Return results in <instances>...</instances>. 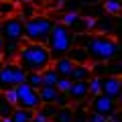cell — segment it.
Wrapping results in <instances>:
<instances>
[{
  "instance_id": "cell-8",
  "label": "cell",
  "mask_w": 122,
  "mask_h": 122,
  "mask_svg": "<svg viewBox=\"0 0 122 122\" xmlns=\"http://www.w3.org/2000/svg\"><path fill=\"white\" fill-rule=\"evenodd\" d=\"M87 110H90V112L100 114V116L110 118L114 112H118L120 108H118V102H116V100H112V98L104 96V94H98V96H92V98H90Z\"/></svg>"
},
{
  "instance_id": "cell-20",
  "label": "cell",
  "mask_w": 122,
  "mask_h": 122,
  "mask_svg": "<svg viewBox=\"0 0 122 122\" xmlns=\"http://www.w3.org/2000/svg\"><path fill=\"white\" fill-rule=\"evenodd\" d=\"M16 2H12V0H0V20H4V18L12 16V14H16Z\"/></svg>"
},
{
  "instance_id": "cell-24",
  "label": "cell",
  "mask_w": 122,
  "mask_h": 122,
  "mask_svg": "<svg viewBox=\"0 0 122 122\" xmlns=\"http://www.w3.org/2000/svg\"><path fill=\"white\" fill-rule=\"evenodd\" d=\"M12 104H8L6 102V98L2 96V92H0V118H10V114H12Z\"/></svg>"
},
{
  "instance_id": "cell-9",
  "label": "cell",
  "mask_w": 122,
  "mask_h": 122,
  "mask_svg": "<svg viewBox=\"0 0 122 122\" xmlns=\"http://www.w3.org/2000/svg\"><path fill=\"white\" fill-rule=\"evenodd\" d=\"M100 94L112 98V100H120V94H122V81H120V75H104L100 81Z\"/></svg>"
},
{
  "instance_id": "cell-15",
  "label": "cell",
  "mask_w": 122,
  "mask_h": 122,
  "mask_svg": "<svg viewBox=\"0 0 122 122\" xmlns=\"http://www.w3.org/2000/svg\"><path fill=\"white\" fill-rule=\"evenodd\" d=\"M90 77H92L90 65H73V69H71V73H69L71 81H87Z\"/></svg>"
},
{
  "instance_id": "cell-4",
  "label": "cell",
  "mask_w": 122,
  "mask_h": 122,
  "mask_svg": "<svg viewBox=\"0 0 122 122\" xmlns=\"http://www.w3.org/2000/svg\"><path fill=\"white\" fill-rule=\"evenodd\" d=\"M45 47L49 49L53 61L59 59V57H65L67 51L73 47V33H71V29H67L61 22H55L51 33H49V39L45 43Z\"/></svg>"
},
{
  "instance_id": "cell-11",
  "label": "cell",
  "mask_w": 122,
  "mask_h": 122,
  "mask_svg": "<svg viewBox=\"0 0 122 122\" xmlns=\"http://www.w3.org/2000/svg\"><path fill=\"white\" fill-rule=\"evenodd\" d=\"M67 59L73 61L75 65H90V57H87V51L83 47H77V45H73V47L67 51Z\"/></svg>"
},
{
  "instance_id": "cell-21",
  "label": "cell",
  "mask_w": 122,
  "mask_h": 122,
  "mask_svg": "<svg viewBox=\"0 0 122 122\" xmlns=\"http://www.w3.org/2000/svg\"><path fill=\"white\" fill-rule=\"evenodd\" d=\"M41 79H43V86H55L57 79H59V75H57L55 69L49 65V67H45V69L41 71Z\"/></svg>"
},
{
  "instance_id": "cell-12",
  "label": "cell",
  "mask_w": 122,
  "mask_h": 122,
  "mask_svg": "<svg viewBox=\"0 0 122 122\" xmlns=\"http://www.w3.org/2000/svg\"><path fill=\"white\" fill-rule=\"evenodd\" d=\"M73 65H75V63H73V61H69L67 57H59V59H55L51 63V67L55 69V73L59 75V77H69Z\"/></svg>"
},
{
  "instance_id": "cell-14",
  "label": "cell",
  "mask_w": 122,
  "mask_h": 122,
  "mask_svg": "<svg viewBox=\"0 0 122 122\" xmlns=\"http://www.w3.org/2000/svg\"><path fill=\"white\" fill-rule=\"evenodd\" d=\"M18 51H20V43L4 41V45H2V61H16Z\"/></svg>"
},
{
  "instance_id": "cell-23",
  "label": "cell",
  "mask_w": 122,
  "mask_h": 122,
  "mask_svg": "<svg viewBox=\"0 0 122 122\" xmlns=\"http://www.w3.org/2000/svg\"><path fill=\"white\" fill-rule=\"evenodd\" d=\"M100 81H102V77H96V75H92V77L87 79V92H90V98L100 94Z\"/></svg>"
},
{
  "instance_id": "cell-33",
  "label": "cell",
  "mask_w": 122,
  "mask_h": 122,
  "mask_svg": "<svg viewBox=\"0 0 122 122\" xmlns=\"http://www.w3.org/2000/svg\"><path fill=\"white\" fill-rule=\"evenodd\" d=\"M0 122H12L10 118H0Z\"/></svg>"
},
{
  "instance_id": "cell-37",
  "label": "cell",
  "mask_w": 122,
  "mask_h": 122,
  "mask_svg": "<svg viewBox=\"0 0 122 122\" xmlns=\"http://www.w3.org/2000/svg\"><path fill=\"white\" fill-rule=\"evenodd\" d=\"M0 26H2V20H0Z\"/></svg>"
},
{
  "instance_id": "cell-13",
  "label": "cell",
  "mask_w": 122,
  "mask_h": 122,
  "mask_svg": "<svg viewBox=\"0 0 122 122\" xmlns=\"http://www.w3.org/2000/svg\"><path fill=\"white\" fill-rule=\"evenodd\" d=\"M37 92H39L41 104H55L57 96H59V90L55 86H41Z\"/></svg>"
},
{
  "instance_id": "cell-31",
  "label": "cell",
  "mask_w": 122,
  "mask_h": 122,
  "mask_svg": "<svg viewBox=\"0 0 122 122\" xmlns=\"http://www.w3.org/2000/svg\"><path fill=\"white\" fill-rule=\"evenodd\" d=\"M79 2H81V4H83V6H87V4H90V6H92V4H100L102 0H79Z\"/></svg>"
},
{
  "instance_id": "cell-7",
  "label": "cell",
  "mask_w": 122,
  "mask_h": 122,
  "mask_svg": "<svg viewBox=\"0 0 122 122\" xmlns=\"http://www.w3.org/2000/svg\"><path fill=\"white\" fill-rule=\"evenodd\" d=\"M16 90V108H26V110H37L41 106L39 92L35 87H30L29 83L22 81L20 86L14 87Z\"/></svg>"
},
{
  "instance_id": "cell-10",
  "label": "cell",
  "mask_w": 122,
  "mask_h": 122,
  "mask_svg": "<svg viewBox=\"0 0 122 122\" xmlns=\"http://www.w3.org/2000/svg\"><path fill=\"white\" fill-rule=\"evenodd\" d=\"M69 98V104H83L90 100V92H87V81H71L69 90L65 92Z\"/></svg>"
},
{
  "instance_id": "cell-25",
  "label": "cell",
  "mask_w": 122,
  "mask_h": 122,
  "mask_svg": "<svg viewBox=\"0 0 122 122\" xmlns=\"http://www.w3.org/2000/svg\"><path fill=\"white\" fill-rule=\"evenodd\" d=\"M59 6H63V10H65V12H79L81 2H79V0H61Z\"/></svg>"
},
{
  "instance_id": "cell-26",
  "label": "cell",
  "mask_w": 122,
  "mask_h": 122,
  "mask_svg": "<svg viewBox=\"0 0 122 122\" xmlns=\"http://www.w3.org/2000/svg\"><path fill=\"white\" fill-rule=\"evenodd\" d=\"M57 110H59V108H57L55 104H41L39 108H37V112H41L43 116H47L49 120H51V118L55 116V112H57Z\"/></svg>"
},
{
  "instance_id": "cell-5",
  "label": "cell",
  "mask_w": 122,
  "mask_h": 122,
  "mask_svg": "<svg viewBox=\"0 0 122 122\" xmlns=\"http://www.w3.org/2000/svg\"><path fill=\"white\" fill-rule=\"evenodd\" d=\"M26 71L16 61H4L0 67V90H12L25 81Z\"/></svg>"
},
{
  "instance_id": "cell-28",
  "label": "cell",
  "mask_w": 122,
  "mask_h": 122,
  "mask_svg": "<svg viewBox=\"0 0 122 122\" xmlns=\"http://www.w3.org/2000/svg\"><path fill=\"white\" fill-rule=\"evenodd\" d=\"M69 86H71V79L69 77H59V79H57V83H55V87L59 92H63V94L69 90Z\"/></svg>"
},
{
  "instance_id": "cell-30",
  "label": "cell",
  "mask_w": 122,
  "mask_h": 122,
  "mask_svg": "<svg viewBox=\"0 0 122 122\" xmlns=\"http://www.w3.org/2000/svg\"><path fill=\"white\" fill-rule=\"evenodd\" d=\"M55 106H57V108H63V106H69V98H67V94L59 92V96H57V100H55Z\"/></svg>"
},
{
  "instance_id": "cell-2",
  "label": "cell",
  "mask_w": 122,
  "mask_h": 122,
  "mask_svg": "<svg viewBox=\"0 0 122 122\" xmlns=\"http://www.w3.org/2000/svg\"><path fill=\"white\" fill-rule=\"evenodd\" d=\"M16 63L22 67L25 71H43L45 67H49L53 63L51 53L45 45L39 43H26L22 41L20 43V51L16 55Z\"/></svg>"
},
{
  "instance_id": "cell-38",
  "label": "cell",
  "mask_w": 122,
  "mask_h": 122,
  "mask_svg": "<svg viewBox=\"0 0 122 122\" xmlns=\"http://www.w3.org/2000/svg\"><path fill=\"white\" fill-rule=\"evenodd\" d=\"M0 92H2V90H0Z\"/></svg>"
},
{
  "instance_id": "cell-17",
  "label": "cell",
  "mask_w": 122,
  "mask_h": 122,
  "mask_svg": "<svg viewBox=\"0 0 122 122\" xmlns=\"http://www.w3.org/2000/svg\"><path fill=\"white\" fill-rule=\"evenodd\" d=\"M102 10L108 16H120L122 4H120V0H102Z\"/></svg>"
},
{
  "instance_id": "cell-1",
  "label": "cell",
  "mask_w": 122,
  "mask_h": 122,
  "mask_svg": "<svg viewBox=\"0 0 122 122\" xmlns=\"http://www.w3.org/2000/svg\"><path fill=\"white\" fill-rule=\"evenodd\" d=\"M83 49L87 51L90 63L112 61V59H118V55H120V43H118V39L112 35H104V33H90Z\"/></svg>"
},
{
  "instance_id": "cell-19",
  "label": "cell",
  "mask_w": 122,
  "mask_h": 122,
  "mask_svg": "<svg viewBox=\"0 0 122 122\" xmlns=\"http://www.w3.org/2000/svg\"><path fill=\"white\" fill-rule=\"evenodd\" d=\"M51 122H73V108L71 106H63L55 112V116L51 118Z\"/></svg>"
},
{
  "instance_id": "cell-36",
  "label": "cell",
  "mask_w": 122,
  "mask_h": 122,
  "mask_svg": "<svg viewBox=\"0 0 122 122\" xmlns=\"http://www.w3.org/2000/svg\"><path fill=\"white\" fill-rule=\"evenodd\" d=\"M12 2H16V4H18V0H12Z\"/></svg>"
},
{
  "instance_id": "cell-22",
  "label": "cell",
  "mask_w": 122,
  "mask_h": 122,
  "mask_svg": "<svg viewBox=\"0 0 122 122\" xmlns=\"http://www.w3.org/2000/svg\"><path fill=\"white\" fill-rule=\"evenodd\" d=\"M25 83H29L30 87L39 90V87L43 86V79H41V73H39V71H26V75H25Z\"/></svg>"
},
{
  "instance_id": "cell-35",
  "label": "cell",
  "mask_w": 122,
  "mask_h": 122,
  "mask_svg": "<svg viewBox=\"0 0 122 122\" xmlns=\"http://www.w3.org/2000/svg\"><path fill=\"white\" fill-rule=\"evenodd\" d=\"M55 4H61V0H55Z\"/></svg>"
},
{
  "instance_id": "cell-34",
  "label": "cell",
  "mask_w": 122,
  "mask_h": 122,
  "mask_svg": "<svg viewBox=\"0 0 122 122\" xmlns=\"http://www.w3.org/2000/svg\"><path fill=\"white\" fill-rule=\"evenodd\" d=\"M20 2H35V0H18V4H20Z\"/></svg>"
},
{
  "instance_id": "cell-32",
  "label": "cell",
  "mask_w": 122,
  "mask_h": 122,
  "mask_svg": "<svg viewBox=\"0 0 122 122\" xmlns=\"http://www.w3.org/2000/svg\"><path fill=\"white\" fill-rule=\"evenodd\" d=\"M2 45H4V39H2V35H0V59H2Z\"/></svg>"
},
{
  "instance_id": "cell-29",
  "label": "cell",
  "mask_w": 122,
  "mask_h": 122,
  "mask_svg": "<svg viewBox=\"0 0 122 122\" xmlns=\"http://www.w3.org/2000/svg\"><path fill=\"white\" fill-rule=\"evenodd\" d=\"M86 118H87V122H108V118H106V116H100V114H96V112H90V110H87Z\"/></svg>"
},
{
  "instance_id": "cell-3",
  "label": "cell",
  "mask_w": 122,
  "mask_h": 122,
  "mask_svg": "<svg viewBox=\"0 0 122 122\" xmlns=\"http://www.w3.org/2000/svg\"><path fill=\"white\" fill-rule=\"evenodd\" d=\"M53 20L49 14H35V16H30L25 20V29H22V37L26 43H39V45H45L49 39V33H51Z\"/></svg>"
},
{
  "instance_id": "cell-16",
  "label": "cell",
  "mask_w": 122,
  "mask_h": 122,
  "mask_svg": "<svg viewBox=\"0 0 122 122\" xmlns=\"http://www.w3.org/2000/svg\"><path fill=\"white\" fill-rule=\"evenodd\" d=\"M35 110H26V108H12L10 120L12 122H33Z\"/></svg>"
},
{
  "instance_id": "cell-18",
  "label": "cell",
  "mask_w": 122,
  "mask_h": 122,
  "mask_svg": "<svg viewBox=\"0 0 122 122\" xmlns=\"http://www.w3.org/2000/svg\"><path fill=\"white\" fill-rule=\"evenodd\" d=\"M37 14V6L35 2H20V4L16 6V16H20L22 20H26V18L35 16Z\"/></svg>"
},
{
  "instance_id": "cell-6",
  "label": "cell",
  "mask_w": 122,
  "mask_h": 122,
  "mask_svg": "<svg viewBox=\"0 0 122 122\" xmlns=\"http://www.w3.org/2000/svg\"><path fill=\"white\" fill-rule=\"evenodd\" d=\"M22 29H25V20L16 14L4 18L2 20V26H0V35L4 41H14V43H22Z\"/></svg>"
},
{
  "instance_id": "cell-27",
  "label": "cell",
  "mask_w": 122,
  "mask_h": 122,
  "mask_svg": "<svg viewBox=\"0 0 122 122\" xmlns=\"http://www.w3.org/2000/svg\"><path fill=\"white\" fill-rule=\"evenodd\" d=\"M2 96L6 98V102H8V104H12L14 108H16V90H2Z\"/></svg>"
}]
</instances>
